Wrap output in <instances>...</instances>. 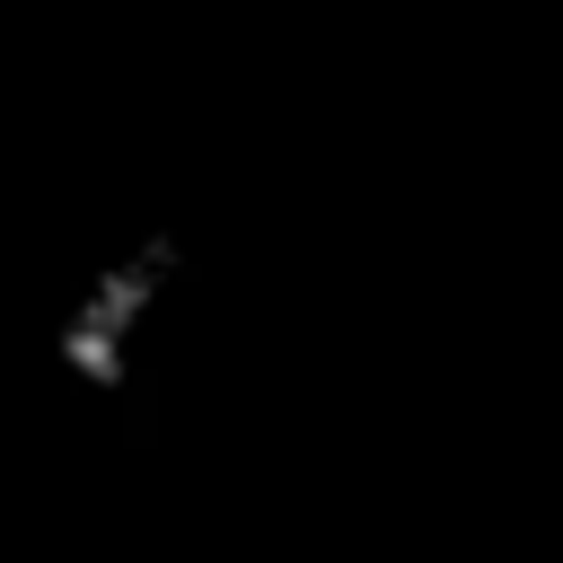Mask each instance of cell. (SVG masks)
<instances>
[{
	"label": "cell",
	"instance_id": "obj_1",
	"mask_svg": "<svg viewBox=\"0 0 563 563\" xmlns=\"http://www.w3.org/2000/svg\"><path fill=\"white\" fill-rule=\"evenodd\" d=\"M167 299H176V264H167L158 246L97 255V264L70 282V299L53 308V369H62L70 387L114 396V387L150 361V343H158V325H167Z\"/></svg>",
	"mask_w": 563,
	"mask_h": 563
}]
</instances>
